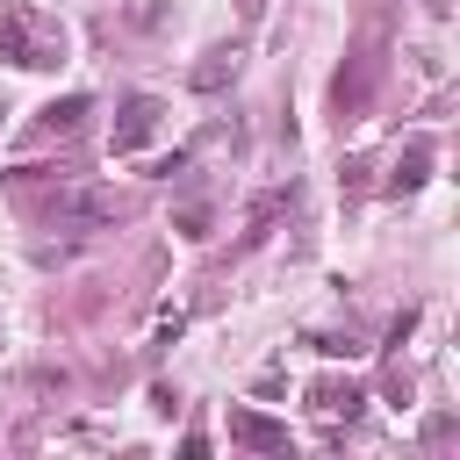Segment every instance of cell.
Wrapping results in <instances>:
<instances>
[{
    "instance_id": "cell-1",
    "label": "cell",
    "mask_w": 460,
    "mask_h": 460,
    "mask_svg": "<svg viewBox=\"0 0 460 460\" xmlns=\"http://www.w3.org/2000/svg\"><path fill=\"white\" fill-rule=\"evenodd\" d=\"M50 223H58V230H115V223H122V201H115L108 187H65V194L50 201Z\"/></svg>"
},
{
    "instance_id": "cell-2",
    "label": "cell",
    "mask_w": 460,
    "mask_h": 460,
    "mask_svg": "<svg viewBox=\"0 0 460 460\" xmlns=\"http://www.w3.org/2000/svg\"><path fill=\"white\" fill-rule=\"evenodd\" d=\"M0 50H7L14 65H58V36L36 29L29 14H7V22H0Z\"/></svg>"
},
{
    "instance_id": "cell-3",
    "label": "cell",
    "mask_w": 460,
    "mask_h": 460,
    "mask_svg": "<svg viewBox=\"0 0 460 460\" xmlns=\"http://www.w3.org/2000/svg\"><path fill=\"white\" fill-rule=\"evenodd\" d=\"M237 438H252V446H280V431L259 424V417H237Z\"/></svg>"
}]
</instances>
